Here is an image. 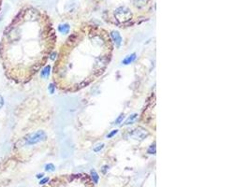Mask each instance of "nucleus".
I'll return each mask as SVG.
<instances>
[{
    "label": "nucleus",
    "instance_id": "obj_1",
    "mask_svg": "<svg viewBox=\"0 0 250 187\" xmlns=\"http://www.w3.org/2000/svg\"><path fill=\"white\" fill-rule=\"evenodd\" d=\"M114 16L116 18V20L121 23V24H125L129 22L131 17H132V14H131V12L129 8L127 7H119L115 10L114 12Z\"/></svg>",
    "mask_w": 250,
    "mask_h": 187
},
{
    "label": "nucleus",
    "instance_id": "obj_2",
    "mask_svg": "<svg viewBox=\"0 0 250 187\" xmlns=\"http://www.w3.org/2000/svg\"><path fill=\"white\" fill-rule=\"evenodd\" d=\"M46 133L42 130H39V131H36L34 133H31L29 134L28 136L26 137V142L28 144V145H34V144H37L39 142H41L43 140L46 139Z\"/></svg>",
    "mask_w": 250,
    "mask_h": 187
},
{
    "label": "nucleus",
    "instance_id": "obj_3",
    "mask_svg": "<svg viewBox=\"0 0 250 187\" xmlns=\"http://www.w3.org/2000/svg\"><path fill=\"white\" fill-rule=\"evenodd\" d=\"M130 136L132 138L143 140L144 138H145L148 136V132L144 128H143V127H137L136 129L132 130L131 133H130Z\"/></svg>",
    "mask_w": 250,
    "mask_h": 187
},
{
    "label": "nucleus",
    "instance_id": "obj_4",
    "mask_svg": "<svg viewBox=\"0 0 250 187\" xmlns=\"http://www.w3.org/2000/svg\"><path fill=\"white\" fill-rule=\"evenodd\" d=\"M111 37L112 40L114 41L115 45H116L117 47H120V45H121V43H122V37H121V35L119 34V32H118V31H112V32L111 33Z\"/></svg>",
    "mask_w": 250,
    "mask_h": 187
},
{
    "label": "nucleus",
    "instance_id": "obj_5",
    "mask_svg": "<svg viewBox=\"0 0 250 187\" xmlns=\"http://www.w3.org/2000/svg\"><path fill=\"white\" fill-rule=\"evenodd\" d=\"M136 54H130V55H128L126 58H125L123 61H122V64L123 65H130L131 63H133L135 60H136Z\"/></svg>",
    "mask_w": 250,
    "mask_h": 187
},
{
    "label": "nucleus",
    "instance_id": "obj_6",
    "mask_svg": "<svg viewBox=\"0 0 250 187\" xmlns=\"http://www.w3.org/2000/svg\"><path fill=\"white\" fill-rule=\"evenodd\" d=\"M69 29H70V27L68 24H63V25H60L58 26V30L62 34H68L69 32Z\"/></svg>",
    "mask_w": 250,
    "mask_h": 187
},
{
    "label": "nucleus",
    "instance_id": "obj_7",
    "mask_svg": "<svg viewBox=\"0 0 250 187\" xmlns=\"http://www.w3.org/2000/svg\"><path fill=\"white\" fill-rule=\"evenodd\" d=\"M50 72H51V67H50V66H46V67L41 70V72H40V76H41V78H44V79L48 78L49 75H50Z\"/></svg>",
    "mask_w": 250,
    "mask_h": 187
},
{
    "label": "nucleus",
    "instance_id": "obj_8",
    "mask_svg": "<svg viewBox=\"0 0 250 187\" xmlns=\"http://www.w3.org/2000/svg\"><path fill=\"white\" fill-rule=\"evenodd\" d=\"M137 117H138V114L137 113H134V114H132V115H130L127 120H126V122H125V125H129V124H133L134 123V121L137 119Z\"/></svg>",
    "mask_w": 250,
    "mask_h": 187
},
{
    "label": "nucleus",
    "instance_id": "obj_9",
    "mask_svg": "<svg viewBox=\"0 0 250 187\" xmlns=\"http://www.w3.org/2000/svg\"><path fill=\"white\" fill-rule=\"evenodd\" d=\"M91 177H92V179H93V181H94V183H95V184H97V183L98 182L99 176H98V174L97 173V171H96L95 169H92V170H91Z\"/></svg>",
    "mask_w": 250,
    "mask_h": 187
},
{
    "label": "nucleus",
    "instance_id": "obj_10",
    "mask_svg": "<svg viewBox=\"0 0 250 187\" xmlns=\"http://www.w3.org/2000/svg\"><path fill=\"white\" fill-rule=\"evenodd\" d=\"M146 3H147V0H135V1H134L135 6L138 7V8L144 7L146 5Z\"/></svg>",
    "mask_w": 250,
    "mask_h": 187
},
{
    "label": "nucleus",
    "instance_id": "obj_11",
    "mask_svg": "<svg viewBox=\"0 0 250 187\" xmlns=\"http://www.w3.org/2000/svg\"><path fill=\"white\" fill-rule=\"evenodd\" d=\"M55 170V166L53 165V164H47L45 166V171H48V172H53Z\"/></svg>",
    "mask_w": 250,
    "mask_h": 187
},
{
    "label": "nucleus",
    "instance_id": "obj_12",
    "mask_svg": "<svg viewBox=\"0 0 250 187\" xmlns=\"http://www.w3.org/2000/svg\"><path fill=\"white\" fill-rule=\"evenodd\" d=\"M103 148H104V143H99V144H97L96 147H94L93 151H94L95 152H100V150H102Z\"/></svg>",
    "mask_w": 250,
    "mask_h": 187
},
{
    "label": "nucleus",
    "instance_id": "obj_13",
    "mask_svg": "<svg viewBox=\"0 0 250 187\" xmlns=\"http://www.w3.org/2000/svg\"><path fill=\"white\" fill-rule=\"evenodd\" d=\"M148 153H150V154H155L156 153V144H153V145H151L150 147H149V149H148Z\"/></svg>",
    "mask_w": 250,
    "mask_h": 187
},
{
    "label": "nucleus",
    "instance_id": "obj_14",
    "mask_svg": "<svg viewBox=\"0 0 250 187\" xmlns=\"http://www.w3.org/2000/svg\"><path fill=\"white\" fill-rule=\"evenodd\" d=\"M123 119H124V114H120V116L116 119V121H115V124H121V122L123 121Z\"/></svg>",
    "mask_w": 250,
    "mask_h": 187
},
{
    "label": "nucleus",
    "instance_id": "obj_15",
    "mask_svg": "<svg viewBox=\"0 0 250 187\" xmlns=\"http://www.w3.org/2000/svg\"><path fill=\"white\" fill-rule=\"evenodd\" d=\"M117 133H118V130H116V129H115V130H112L110 134L107 135V138H112L114 135H116Z\"/></svg>",
    "mask_w": 250,
    "mask_h": 187
},
{
    "label": "nucleus",
    "instance_id": "obj_16",
    "mask_svg": "<svg viewBox=\"0 0 250 187\" xmlns=\"http://www.w3.org/2000/svg\"><path fill=\"white\" fill-rule=\"evenodd\" d=\"M54 90H55V86H54V84L51 83V84L49 85V92H50V94H54Z\"/></svg>",
    "mask_w": 250,
    "mask_h": 187
},
{
    "label": "nucleus",
    "instance_id": "obj_17",
    "mask_svg": "<svg viewBox=\"0 0 250 187\" xmlns=\"http://www.w3.org/2000/svg\"><path fill=\"white\" fill-rule=\"evenodd\" d=\"M4 105V99H3V96L0 95V109H1Z\"/></svg>",
    "mask_w": 250,
    "mask_h": 187
},
{
    "label": "nucleus",
    "instance_id": "obj_18",
    "mask_svg": "<svg viewBox=\"0 0 250 187\" xmlns=\"http://www.w3.org/2000/svg\"><path fill=\"white\" fill-rule=\"evenodd\" d=\"M48 180H49V178H44V179H42V180L40 181V184H45Z\"/></svg>",
    "mask_w": 250,
    "mask_h": 187
},
{
    "label": "nucleus",
    "instance_id": "obj_19",
    "mask_svg": "<svg viewBox=\"0 0 250 187\" xmlns=\"http://www.w3.org/2000/svg\"><path fill=\"white\" fill-rule=\"evenodd\" d=\"M55 57H56V53H53V54H51V57H50V59H51V60H54V59H55Z\"/></svg>",
    "mask_w": 250,
    "mask_h": 187
},
{
    "label": "nucleus",
    "instance_id": "obj_20",
    "mask_svg": "<svg viewBox=\"0 0 250 187\" xmlns=\"http://www.w3.org/2000/svg\"><path fill=\"white\" fill-rule=\"evenodd\" d=\"M42 177H43V174H42V173H40V174H38V175H37V178H38V179H41Z\"/></svg>",
    "mask_w": 250,
    "mask_h": 187
}]
</instances>
